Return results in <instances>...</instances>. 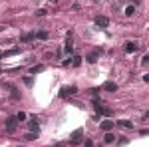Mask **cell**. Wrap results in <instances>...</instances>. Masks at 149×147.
Segmentation results:
<instances>
[{
	"mask_svg": "<svg viewBox=\"0 0 149 147\" xmlns=\"http://www.w3.org/2000/svg\"><path fill=\"white\" fill-rule=\"evenodd\" d=\"M76 92H78V88H76V86H70V88H62V92H60V98H68V96H74Z\"/></svg>",
	"mask_w": 149,
	"mask_h": 147,
	"instance_id": "cell-1",
	"label": "cell"
},
{
	"mask_svg": "<svg viewBox=\"0 0 149 147\" xmlns=\"http://www.w3.org/2000/svg\"><path fill=\"white\" fill-rule=\"evenodd\" d=\"M100 56H102V50H96V52H92V54H88V56H86V60H88V64H96Z\"/></svg>",
	"mask_w": 149,
	"mask_h": 147,
	"instance_id": "cell-2",
	"label": "cell"
},
{
	"mask_svg": "<svg viewBox=\"0 0 149 147\" xmlns=\"http://www.w3.org/2000/svg\"><path fill=\"white\" fill-rule=\"evenodd\" d=\"M96 24H98L100 28H108V26H110V18H108V16H98V18H96Z\"/></svg>",
	"mask_w": 149,
	"mask_h": 147,
	"instance_id": "cell-3",
	"label": "cell"
},
{
	"mask_svg": "<svg viewBox=\"0 0 149 147\" xmlns=\"http://www.w3.org/2000/svg\"><path fill=\"white\" fill-rule=\"evenodd\" d=\"M28 127H30V131H38V129H40L38 117H30V119H28Z\"/></svg>",
	"mask_w": 149,
	"mask_h": 147,
	"instance_id": "cell-4",
	"label": "cell"
},
{
	"mask_svg": "<svg viewBox=\"0 0 149 147\" xmlns=\"http://www.w3.org/2000/svg\"><path fill=\"white\" fill-rule=\"evenodd\" d=\"M82 135H84V129H76L72 133V143H80L82 141Z\"/></svg>",
	"mask_w": 149,
	"mask_h": 147,
	"instance_id": "cell-5",
	"label": "cell"
},
{
	"mask_svg": "<svg viewBox=\"0 0 149 147\" xmlns=\"http://www.w3.org/2000/svg\"><path fill=\"white\" fill-rule=\"evenodd\" d=\"M137 48H139V46H137L135 42H125V46H123V50L129 52V54H131V52H137Z\"/></svg>",
	"mask_w": 149,
	"mask_h": 147,
	"instance_id": "cell-6",
	"label": "cell"
},
{
	"mask_svg": "<svg viewBox=\"0 0 149 147\" xmlns=\"http://www.w3.org/2000/svg\"><path fill=\"white\" fill-rule=\"evenodd\" d=\"M16 121H18L16 117H8V119H6V129H8V131H14V129H16Z\"/></svg>",
	"mask_w": 149,
	"mask_h": 147,
	"instance_id": "cell-7",
	"label": "cell"
},
{
	"mask_svg": "<svg viewBox=\"0 0 149 147\" xmlns=\"http://www.w3.org/2000/svg\"><path fill=\"white\" fill-rule=\"evenodd\" d=\"M117 125L119 127H125V129H133V121H129V119H119Z\"/></svg>",
	"mask_w": 149,
	"mask_h": 147,
	"instance_id": "cell-8",
	"label": "cell"
},
{
	"mask_svg": "<svg viewBox=\"0 0 149 147\" xmlns=\"http://www.w3.org/2000/svg\"><path fill=\"white\" fill-rule=\"evenodd\" d=\"M32 40H36V32H28V34L20 36V42H32Z\"/></svg>",
	"mask_w": 149,
	"mask_h": 147,
	"instance_id": "cell-9",
	"label": "cell"
},
{
	"mask_svg": "<svg viewBox=\"0 0 149 147\" xmlns=\"http://www.w3.org/2000/svg\"><path fill=\"white\" fill-rule=\"evenodd\" d=\"M104 90H106V92H115V90H117V84H115V82H106V84H104Z\"/></svg>",
	"mask_w": 149,
	"mask_h": 147,
	"instance_id": "cell-10",
	"label": "cell"
},
{
	"mask_svg": "<svg viewBox=\"0 0 149 147\" xmlns=\"http://www.w3.org/2000/svg\"><path fill=\"white\" fill-rule=\"evenodd\" d=\"M113 125H115V121H102V129L104 131H112Z\"/></svg>",
	"mask_w": 149,
	"mask_h": 147,
	"instance_id": "cell-11",
	"label": "cell"
},
{
	"mask_svg": "<svg viewBox=\"0 0 149 147\" xmlns=\"http://www.w3.org/2000/svg\"><path fill=\"white\" fill-rule=\"evenodd\" d=\"M36 137H38V131H28V133L24 135V139H26V141H34Z\"/></svg>",
	"mask_w": 149,
	"mask_h": 147,
	"instance_id": "cell-12",
	"label": "cell"
},
{
	"mask_svg": "<svg viewBox=\"0 0 149 147\" xmlns=\"http://www.w3.org/2000/svg\"><path fill=\"white\" fill-rule=\"evenodd\" d=\"M104 139H106V143H113L115 141V135H113L112 131H106V137Z\"/></svg>",
	"mask_w": 149,
	"mask_h": 147,
	"instance_id": "cell-13",
	"label": "cell"
},
{
	"mask_svg": "<svg viewBox=\"0 0 149 147\" xmlns=\"http://www.w3.org/2000/svg\"><path fill=\"white\" fill-rule=\"evenodd\" d=\"M36 38L38 40H48V32L46 30H40V32H36Z\"/></svg>",
	"mask_w": 149,
	"mask_h": 147,
	"instance_id": "cell-14",
	"label": "cell"
},
{
	"mask_svg": "<svg viewBox=\"0 0 149 147\" xmlns=\"http://www.w3.org/2000/svg\"><path fill=\"white\" fill-rule=\"evenodd\" d=\"M133 12H135V6H133V4L125 8V16H133Z\"/></svg>",
	"mask_w": 149,
	"mask_h": 147,
	"instance_id": "cell-15",
	"label": "cell"
},
{
	"mask_svg": "<svg viewBox=\"0 0 149 147\" xmlns=\"http://www.w3.org/2000/svg\"><path fill=\"white\" fill-rule=\"evenodd\" d=\"M72 50H74V46H72V40H68V42H66V54H72Z\"/></svg>",
	"mask_w": 149,
	"mask_h": 147,
	"instance_id": "cell-16",
	"label": "cell"
},
{
	"mask_svg": "<svg viewBox=\"0 0 149 147\" xmlns=\"http://www.w3.org/2000/svg\"><path fill=\"white\" fill-rule=\"evenodd\" d=\"M80 64H82V58L80 56H74L72 58V66H80Z\"/></svg>",
	"mask_w": 149,
	"mask_h": 147,
	"instance_id": "cell-17",
	"label": "cell"
},
{
	"mask_svg": "<svg viewBox=\"0 0 149 147\" xmlns=\"http://www.w3.org/2000/svg\"><path fill=\"white\" fill-rule=\"evenodd\" d=\"M44 70V66H34V68H30V74H38Z\"/></svg>",
	"mask_w": 149,
	"mask_h": 147,
	"instance_id": "cell-18",
	"label": "cell"
},
{
	"mask_svg": "<svg viewBox=\"0 0 149 147\" xmlns=\"http://www.w3.org/2000/svg\"><path fill=\"white\" fill-rule=\"evenodd\" d=\"M26 117H28V115H26V113H24V111H20V113H18V115H16V119H18V121H24V119H26Z\"/></svg>",
	"mask_w": 149,
	"mask_h": 147,
	"instance_id": "cell-19",
	"label": "cell"
},
{
	"mask_svg": "<svg viewBox=\"0 0 149 147\" xmlns=\"http://www.w3.org/2000/svg\"><path fill=\"white\" fill-rule=\"evenodd\" d=\"M36 16H46V10H36Z\"/></svg>",
	"mask_w": 149,
	"mask_h": 147,
	"instance_id": "cell-20",
	"label": "cell"
},
{
	"mask_svg": "<svg viewBox=\"0 0 149 147\" xmlns=\"http://www.w3.org/2000/svg\"><path fill=\"white\" fill-rule=\"evenodd\" d=\"M82 147H94V143H92V141L88 139V141H86V143H84V145H82Z\"/></svg>",
	"mask_w": 149,
	"mask_h": 147,
	"instance_id": "cell-21",
	"label": "cell"
},
{
	"mask_svg": "<svg viewBox=\"0 0 149 147\" xmlns=\"http://www.w3.org/2000/svg\"><path fill=\"white\" fill-rule=\"evenodd\" d=\"M54 147H66V145H64V143H56Z\"/></svg>",
	"mask_w": 149,
	"mask_h": 147,
	"instance_id": "cell-22",
	"label": "cell"
},
{
	"mask_svg": "<svg viewBox=\"0 0 149 147\" xmlns=\"http://www.w3.org/2000/svg\"><path fill=\"white\" fill-rule=\"evenodd\" d=\"M4 28H6V26H2V24H0V32H2V30H4Z\"/></svg>",
	"mask_w": 149,
	"mask_h": 147,
	"instance_id": "cell-23",
	"label": "cell"
}]
</instances>
